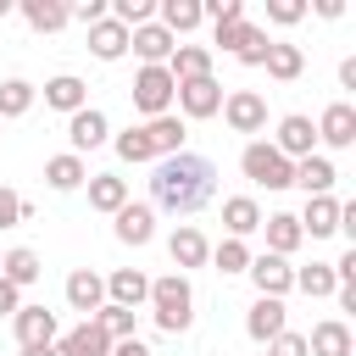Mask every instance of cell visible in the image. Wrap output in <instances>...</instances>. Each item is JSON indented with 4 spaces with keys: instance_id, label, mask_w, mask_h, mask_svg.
<instances>
[{
    "instance_id": "1",
    "label": "cell",
    "mask_w": 356,
    "mask_h": 356,
    "mask_svg": "<svg viewBox=\"0 0 356 356\" xmlns=\"http://www.w3.org/2000/svg\"><path fill=\"white\" fill-rule=\"evenodd\" d=\"M150 200L172 217H195L200 206L217 200V167L195 150H178V156H161L150 167Z\"/></svg>"
},
{
    "instance_id": "2",
    "label": "cell",
    "mask_w": 356,
    "mask_h": 356,
    "mask_svg": "<svg viewBox=\"0 0 356 356\" xmlns=\"http://www.w3.org/2000/svg\"><path fill=\"white\" fill-rule=\"evenodd\" d=\"M150 317H156V328L161 334H189V323H195V289H189V273H161V278H150Z\"/></svg>"
},
{
    "instance_id": "3",
    "label": "cell",
    "mask_w": 356,
    "mask_h": 356,
    "mask_svg": "<svg viewBox=\"0 0 356 356\" xmlns=\"http://www.w3.org/2000/svg\"><path fill=\"white\" fill-rule=\"evenodd\" d=\"M239 172L256 184V189H289V178H295V161H284L267 139H250L245 150H239Z\"/></svg>"
},
{
    "instance_id": "4",
    "label": "cell",
    "mask_w": 356,
    "mask_h": 356,
    "mask_svg": "<svg viewBox=\"0 0 356 356\" xmlns=\"http://www.w3.org/2000/svg\"><path fill=\"white\" fill-rule=\"evenodd\" d=\"M172 89H178V83H172V72H167V67H139V72H134V83H128L134 111H139L145 122L172 111Z\"/></svg>"
},
{
    "instance_id": "5",
    "label": "cell",
    "mask_w": 356,
    "mask_h": 356,
    "mask_svg": "<svg viewBox=\"0 0 356 356\" xmlns=\"http://www.w3.org/2000/svg\"><path fill=\"white\" fill-rule=\"evenodd\" d=\"M284 161H306V156H317V128H312V117L306 111H289V117H278V134L267 139Z\"/></svg>"
},
{
    "instance_id": "6",
    "label": "cell",
    "mask_w": 356,
    "mask_h": 356,
    "mask_svg": "<svg viewBox=\"0 0 356 356\" xmlns=\"http://www.w3.org/2000/svg\"><path fill=\"white\" fill-rule=\"evenodd\" d=\"M172 100H178V111H184L189 122H206V117L222 111V83H217V78H189V83L172 89Z\"/></svg>"
},
{
    "instance_id": "7",
    "label": "cell",
    "mask_w": 356,
    "mask_h": 356,
    "mask_svg": "<svg viewBox=\"0 0 356 356\" xmlns=\"http://www.w3.org/2000/svg\"><path fill=\"white\" fill-rule=\"evenodd\" d=\"M222 122H228L234 134H261V128H267V100H261L256 89H228V95H222Z\"/></svg>"
},
{
    "instance_id": "8",
    "label": "cell",
    "mask_w": 356,
    "mask_h": 356,
    "mask_svg": "<svg viewBox=\"0 0 356 356\" xmlns=\"http://www.w3.org/2000/svg\"><path fill=\"white\" fill-rule=\"evenodd\" d=\"M312 128H317V139H323L328 150H350V145H356V106H350V100H328Z\"/></svg>"
},
{
    "instance_id": "9",
    "label": "cell",
    "mask_w": 356,
    "mask_h": 356,
    "mask_svg": "<svg viewBox=\"0 0 356 356\" xmlns=\"http://www.w3.org/2000/svg\"><path fill=\"white\" fill-rule=\"evenodd\" d=\"M106 139H111V122H106V111H100V106H83V111H72V117H67V145H72V156L100 150Z\"/></svg>"
},
{
    "instance_id": "10",
    "label": "cell",
    "mask_w": 356,
    "mask_h": 356,
    "mask_svg": "<svg viewBox=\"0 0 356 356\" xmlns=\"http://www.w3.org/2000/svg\"><path fill=\"white\" fill-rule=\"evenodd\" d=\"M245 273H250L256 295H267V300H284V295L295 289V267H289L284 256H267V250H261V256H250V267H245Z\"/></svg>"
},
{
    "instance_id": "11",
    "label": "cell",
    "mask_w": 356,
    "mask_h": 356,
    "mask_svg": "<svg viewBox=\"0 0 356 356\" xmlns=\"http://www.w3.org/2000/svg\"><path fill=\"white\" fill-rule=\"evenodd\" d=\"M167 256H172V273L206 267V261H211V239H206L195 222H178V228H172V239H167Z\"/></svg>"
},
{
    "instance_id": "12",
    "label": "cell",
    "mask_w": 356,
    "mask_h": 356,
    "mask_svg": "<svg viewBox=\"0 0 356 356\" xmlns=\"http://www.w3.org/2000/svg\"><path fill=\"white\" fill-rule=\"evenodd\" d=\"M111 234H117L122 245H134V250H139V245H150V239H156V206L128 200V206L111 217Z\"/></svg>"
},
{
    "instance_id": "13",
    "label": "cell",
    "mask_w": 356,
    "mask_h": 356,
    "mask_svg": "<svg viewBox=\"0 0 356 356\" xmlns=\"http://www.w3.org/2000/svg\"><path fill=\"white\" fill-rule=\"evenodd\" d=\"M67 306L83 312V323H89V317L106 306V278H100L95 267H72V273H67Z\"/></svg>"
},
{
    "instance_id": "14",
    "label": "cell",
    "mask_w": 356,
    "mask_h": 356,
    "mask_svg": "<svg viewBox=\"0 0 356 356\" xmlns=\"http://www.w3.org/2000/svg\"><path fill=\"white\" fill-rule=\"evenodd\" d=\"M284 328H289V306H284V300L256 295V300H250V312H245V334H250L256 345H267V339H278Z\"/></svg>"
},
{
    "instance_id": "15",
    "label": "cell",
    "mask_w": 356,
    "mask_h": 356,
    "mask_svg": "<svg viewBox=\"0 0 356 356\" xmlns=\"http://www.w3.org/2000/svg\"><path fill=\"white\" fill-rule=\"evenodd\" d=\"M11 328H17V345H22V350H28V345H56V339H61V323H56L50 306H22V312L11 317Z\"/></svg>"
},
{
    "instance_id": "16",
    "label": "cell",
    "mask_w": 356,
    "mask_h": 356,
    "mask_svg": "<svg viewBox=\"0 0 356 356\" xmlns=\"http://www.w3.org/2000/svg\"><path fill=\"white\" fill-rule=\"evenodd\" d=\"M128 50H134L145 67H167V56L178 50V39H172L161 22H145V28H134V33H128Z\"/></svg>"
},
{
    "instance_id": "17",
    "label": "cell",
    "mask_w": 356,
    "mask_h": 356,
    "mask_svg": "<svg viewBox=\"0 0 356 356\" xmlns=\"http://www.w3.org/2000/svg\"><path fill=\"white\" fill-rule=\"evenodd\" d=\"M261 234H267V256H284V261L306 245V234H300L295 211H267V217H261Z\"/></svg>"
},
{
    "instance_id": "18",
    "label": "cell",
    "mask_w": 356,
    "mask_h": 356,
    "mask_svg": "<svg viewBox=\"0 0 356 356\" xmlns=\"http://www.w3.org/2000/svg\"><path fill=\"white\" fill-rule=\"evenodd\" d=\"M106 300H111V306L139 312V306L150 300V278H145L139 267H117V273H106Z\"/></svg>"
},
{
    "instance_id": "19",
    "label": "cell",
    "mask_w": 356,
    "mask_h": 356,
    "mask_svg": "<svg viewBox=\"0 0 356 356\" xmlns=\"http://www.w3.org/2000/svg\"><path fill=\"white\" fill-rule=\"evenodd\" d=\"M356 339H350V323L345 317H323L312 334H306V356H350Z\"/></svg>"
},
{
    "instance_id": "20",
    "label": "cell",
    "mask_w": 356,
    "mask_h": 356,
    "mask_svg": "<svg viewBox=\"0 0 356 356\" xmlns=\"http://www.w3.org/2000/svg\"><path fill=\"white\" fill-rule=\"evenodd\" d=\"M44 106L50 111H83L89 106V83L78 78V72H56V78H44Z\"/></svg>"
},
{
    "instance_id": "21",
    "label": "cell",
    "mask_w": 356,
    "mask_h": 356,
    "mask_svg": "<svg viewBox=\"0 0 356 356\" xmlns=\"http://www.w3.org/2000/svg\"><path fill=\"white\" fill-rule=\"evenodd\" d=\"M295 222H300L306 239H328V234H339V200L334 195H306V211Z\"/></svg>"
},
{
    "instance_id": "22",
    "label": "cell",
    "mask_w": 356,
    "mask_h": 356,
    "mask_svg": "<svg viewBox=\"0 0 356 356\" xmlns=\"http://www.w3.org/2000/svg\"><path fill=\"white\" fill-rule=\"evenodd\" d=\"M56 356H111V339H106L100 323H78L56 339Z\"/></svg>"
},
{
    "instance_id": "23",
    "label": "cell",
    "mask_w": 356,
    "mask_h": 356,
    "mask_svg": "<svg viewBox=\"0 0 356 356\" xmlns=\"http://www.w3.org/2000/svg\"><path fill=\"white\" fill-rule=\"evenodd\" d=\"M39 273H44V261H39V250H28V245H11V250L0 256V278H6L11 289L39 284Z\"/></svg>"
},
{
    "instance_id": "24",
    "label": "cell",
    "mask_w": 356,
    "mask_h": 356,
    "mask_svg": "<svg viewBox=\"0 0 356 356\" xmlns=\"http://www.w3.org/2000/svg\"><path fill=\"white\" fill-rule=\"evenodd\" d=\"M89 56H95V61H122V56H128V28L111 22V17H100V22L89 28Z\"/></svg>"
},
{
    "instance_id": "25",
    "label": "cell",
    "mask_w": 356,
    "mask_h": 356,
    "mask_svg": "<svg viewBox=\"0 0 356 356\" xmlns=\"http://www.w3.org/2000/svg\"><path fill=\"white\" fill-rule=\"evenodd\" d=\"M145 139H150V150H156V161H161V156H178V150H184L189 128H184V117L167 111V117H150V122H145Z\"/></svg>"
},
{
    "instance_id": "26",
    "label": "cell",
    "mask_w": 356,
    "mask_h": 356,
    "mask_svg": "<svg viewBox=\"0 0 356 356\" xmlns=\"http://www.w3.org/2000/svg\"><path fill=\"white\" fill-rule=\"evenodd\" d=\"M44 184H50V189H61V195L83 189V184H89V167H83V156H72V150L50 156V161H44Z\"/></svg>"
},
{
    "instance_id": "27",
    "label": "cell",
    "mask_w": 356,
    "mask_h": 356,
    "mask_svg": "<svg viewBox=\"0 0 356 356\" xmlns=\"http://www.w3.org/2000/svg\"><path fill=\"white\" fill-rule=\"evenodd\" d=\"M89 206L106 211V217H117V211L128 206V178H117V172H89Z\"/></svg>"
},
{
    "instance_id": "28",
    "label": "cell",
    "mask_w": 356,
    "mask_h": 356,
    "mask_svg": "<svg viewBox=\"0 0 356 356\" xmlns=\"http://www.w3.org/2000/svg\"><path fill=\"white\" fill-rule=\"evenodd\" d=\"M222 228H228V239L256 234V228H261V206H256V195H228V200H222Z\"/></svg>"
},
{
    "instance_id": "29",
    "label": "cell",
    "mask_w": 356,
    "mask_h": 356,
    "mask_svg": "<svg viewBox=\"0 0 356 356\" xmlns=\"http://www.w3.org/2000/svg\"><path fill=\"white\" fill-rule=\"evenodd\" d=\"M17 11H22V22H28L33 33H56V28L72 22V17H67V0H17Z\"/></svg>"
},
{
    "instance_id": "30",
    "label": "cell",
    "mask_w": 356,
    "mask_h": 356,
    "mask_svg": "<svg viewBox=\"0 0 356 356\" xmlns=\"http://www.w3.org/2000/svg\"><path fill=\"white\" fill-rule=\"evenodd\" d=\"M167 72H172V83L211 78V50H206V44H178V50L167 56Z\"/></svg>"
},
{
    "instance_id": "31",
    "label": "cell",
    "mask_w": 356,
    "mask_h": 356,
    "mask_svg": "<svg viewBox=\"0 0 356 356\" xmlns=\"http://www.w3.org/2000/svg\"><path fill=\"white\" fill-rule=\"evenodd\" d=\"M267 78H278V83H295L300 72H306V50L300 44H289V39H273V50H267Z\"/></svg>"
},
{
    "instance_id": "32",
    "label": "cell",
    "mask_w": 356,
    "mask_h": 356,
    "mask_svg": "<svg viewBox=\"0 0 356 356\" xmlns=\"http://www.w3.org/2000/svg\"><path fill=\"white\" fill-rule=\"evenodd\" d=\"M289 184H300L306 195H334L339 172H334L328 156H306V161H295V178H289Z\"/></svg>"
},
{
    "instance_id": "33",
    "label": "cell",
    "mask_w": 356,
    "mask_h": 356,
    "mask_svg": "<svg viewBox=\"0 0 356 356\" xmlns=\"http://www.w3.org/2000/svg\"><path fill=\"white\" fill-rule=\"evenodd\" d=\"M156 17H161V28H167L172 39L206 22V17H200V0H161V6H156Z\"/></svg>"
},
{
    "instance_id": "34",
    "label": "cell",
    "mask_w": 356,
    "mask_h": 356,
    "mask_svg": "<svg viewBox=\"0 0 356 356\" xmlns=\"http://www.w3.org/2000/svg\"><path fill=\"white\" fill-rule=\"evenodd\" d=\"M267 50H273V33H267V28H256V22H245L228 56H234V61H245V67H261V61H267Z\"/></svg>"
},
{
    "instance_id": "35",
    "label": "cell",
    "mask_w": 356,
    "mask_h": 356,
    "mask_svg": "<svg viewBox=\"0 0 356 356\" xmlns=\"http://www.w3.org/2000/svg\"><path fill=\"white\" fill-rule=\"evenodd\" d=\"M33 100H39V89H33L28 78H6V83H0V122L28 117V111H33Z\"/></svg>"
},
{
    "instance_id": "36",
    "label": "cell",
    "mask_w": 356,
    "mask_h": 356,
    "mask_svg": "<svg viewBox=\"0 0 356 356\" xmlns=\"http://www.w3.org/2000/svg\"><path fill=\"white\" fill-rule=\"evenodd\" d=\"M89 323H100V328H106V339L117 345V339H134V328H139V312H128V306H111V300H106V306H100Z\"/></svg>"
},
{
    "instance_id": "37",
    "label": "cell",
    "mask_w": 356,
    "mask_h": 356,
    "mask_svg": "<svg viewBox=\"0 0 356 356\" xmlns=\"http://www.w3.org/2000/svg\"><path fill=\"white\" fill-rule=\"evenodd\" d=\"M111 150H117L122 161H134V167L156 161V150H150V139H145V122H139V128H122V134H111Z\"/></svg>"
},
{
    "instance_id": "38",
    "label": "cell",
    "mask_w": 356,
    "mask_h": 356,
    "mask_svg": "<svg viewBox=\"0 0 356 356\" xmlns=\"http://www.w3.org/2000/svg\"><path fill=\"white\" fill-rule=\"evenodd\" d=\"M295 289H306L312 300H323V295H334L339 284H334V267H328V261H312V267H295Z\"/></svg>"
},
{
    "instance_id": "39",
    "label": "cell",
    "mask_w": 356,
    "mask_h": 356,
    "mask_svg": "<svg viewBox=\"0 0 356 356\" xmlns=\"http://www.w3.org/2000/svg\"><path fill=\"white\" fill-rule=\"evenodd\" d=\"M211 261H217V273H245L250 267V245L245 239H222V245H211Z\"/></svg>"
},
{
    "instance_id": "40",
    "label": "cell",
    "mask_w": 356,
    "mask_h": 356,
    "mask_svg": "<svg viewBox=\"0 0 356 356\" xmlns=\"http://www.w3.org/2000/svg\"><path fill=\"white\" fill-rule=\"evenodd\" d=\"M28 217H33V206H28L17 189L0 184V228H17V222H28Z\"/></svg>"
},
{
    "instance_id": "41",
    "label": "cell",
    "mask_w": 356,
    "mask_h": 356,
    "mask_svg": "<svg viewBox=\"0 0 356 356\" xmlns=\"http://www.w3.org/2000/svg\"><path fill=\"white\" fill-rule=\"evenodd\" d=\"M306 11H312L306 0H267V22H278V28H295Z\"/></svg>"
},
{
    "instance_id": "42",
    "label": "cell",
    "mask_w": 356,
    "mask_h": 356,
    "mask_svg": "<svg viewBox=\"0 0 356 356\" xmlns=\"http://www.w3.org/2000/svg\"><path fill=\"white\" fill-rule=\"evenodd\" d=\"M200 17H211V22H245V0H200Z\"/></svg>"
},
{
    "instance_id": "43",
    "label": "cell",
    "mask_w": 356,
    "mask_h": 356,
    "mask_svg": "<svg viewBox=\"0 0 356 356\" xmlns=\"http://www.w3.org/2000/svg\"><path fill=\"white\" fill-rule=\"evenodd\" d=\"M267 356H306V334H295V328H284L278 339H267Z\"/></svg>"
},
{
    "instance_id": "44",
    "label": "cell",
    "mask_w": 356,
    "mask_h": 356,
    "mask_svg": "<svg viewBox=\"0 0 356 356\" xmlns=\"http://www.w3.org/2000/svg\"><path fill=\"white\" fill-rule=\"evenodd\" d=\"M22 312V289H11L6 278H0V317H17Z\"/></svg>"
},
{
    "instance_id": "45",
    "label": "cell",
    "mask_w": 356,
    "mask_h": 356,
    "mask_svg": "<svg viewBox=\"0 0 356 356\" xmlns=\"http://www.w3.org/2000/svg\"><path fill=\"white\" fill-rule=\"evenodd\" d=\"M111 356H150V345L134 334V339H117V345H111Z\"/></svg>"
},
{
    "instance_id": "46",
    "label": "cell",
    "mask_w": 356,
    "mask_h": 356,
    "mask_svg": "<svg viewBox=\"0 0 356 356\" xmlns=\"http://www.w3.org/2000/svg\"><path fill=\"white\" fill-rule=\"evenodd\" d=\"M339 89H356V56L339 61Z\"/></svg>"
},
{
    "instance_id": "47",
    "label": "cell",
    "mask_w": 356,
    "mask_h": 356,
    "mask_svg": "<svg viewBox=\"0 0 356 356\" xmlns=\"http://www.w3.org/2000/svg\"><path fill=\"white\" fill-rule=\"evenodd\" d=\"M339 11H345V0H317V17H328V22H334Z\"/></svg>"
},
{
    "instance_id": "48",
    "label": "cell",
    "mask_w": 356,
    "mask_h": 356,
    "mask_svg": "<svg viewBox=\"0 0 356 356\" xmlns=\"http://www.w3.org/2000/svg\"><path fill=\"white\" fill-rule=\"evenodd\" d=\"M22 356H56V345H28Z\"/></svg>"
},
{
    "instance_id": "49",
    "label": "cell",
    "mask_w": 356,
    "mask_h": 356,
    "mask_svg": "<svg viewBox=\"0 0 356 356\" xmlns=\"http://www.w3.org/2000/svg\"><path fill=\"white\" fill-rule=\"evenodd\" d=\"M11 11H17V0H0V22H6V17H11Z\"/></svg>"
},
{
    "instance_id": "50",
    "label": "cell",
    "mask_w": 356,
    "mask_h": 356,
    "mask_svg": "<svg viewBox=\"0 0 356 356\" xmlns=\"http://www.w3.org/2000/svg\"><path fill=\"white\" fill-rule=\"evenodd\" d=\"M0 139H6V122H0Z\"/></svg>"
}]
</instances>
